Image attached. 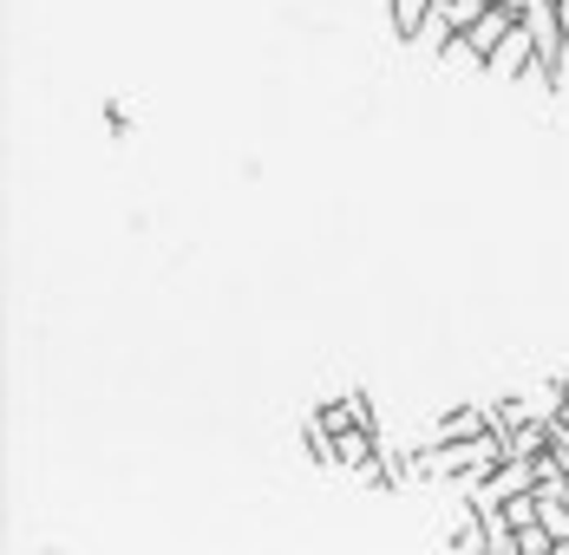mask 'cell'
I'll return each mask as SVG.
<instances>
[{
  "instance_id": "6da1fadb",
  "label": "cell",
  "mask_w": 569,
  "mask_h": 555,
  "mask_svg": "<svg viewBox=\"0 0 569 555\" xmlns=\"http://www.w3.org/2000/svg\"><path fill=\"white\" fill-rule=\"evenodd\" d=\"M511 27H523V13H517V7H485V13H478V20L452 40V47H446V59H471V65H485V59L505 47V33H511Z\"/></svg>"
},
{
  "instance_id": "5b68a950",
  "label": "cell",
  "mask_w": 569,
  "mask_h": 555,
  "mask_svg": "<svg viewBox=\"0 0 569 555\" xmlns=\"http://www.w3.org/2000/svg\"><path fill=\"white\" fill-rule=\"evenodd\" d=\"M498 418H491V405H458V412H446L432 432H426V444H446V438H478V432H491Z\"/></svg>"
},
{
  "instance_id": "3957f363",
  "label": "cell",
  "mask_w": 569,
  "mask_h": 555,
  "mask_svg": "<svg viewBox=\"0 0 569 555\" xmlns=\"http://www.w3.org/2000/svg\"><path fill=\"white\" fill-rule=\"evenodd\" d=\"M485 7H491V0H432V13H426V33H419V40L446 53V47H452V40L478 20V13H485Z\"/></svg>"
},
{
  "instance_id": "ba28073f",
  "label": "cell",
  "mask_w": 569,
  "mask_h": 555,
  "mask_svg": "<svg viewBox=\"0 0 569 555\" xmlns=\"http://www.w3.org/2000/svg\"><path fill=\"white\" fill-rule=\"evenodd\" d=\"M557 418H569V380H557V405H550Z\"/></svg>"
},
{
  "instance_id": "277c9868",
  "label": "cell",
  "mask_w": 569,
  "mask_h": 555,
  "mask_svg": "<svg viewBox=\"0 0 569 555\" xmlns=\"http://www.w3.org/2000/svg\"><path fill=\"white\" fill-rule=\"evenodd\" d=\"M485 65H491L498 79H523V72H537V33H530V20L511 27V33H505V47L485 59Z\"/></svg>"
},
{
  "instance_id": "7a4b0ae2",
  "label": "cell",
  "mask_w": 569,
  "mask_h": 555,
  "mask_svg": "<svg viewBox=\"0 0 569 555\" xmlns=\"http://www.w3.org/2000/svg\"><path fill=\"white\" fill-rule=\"evenodd\" d=\"M517 491H537V464L530 457H505L485 484H471V509H505Z\"/></svg>"
},
{
  "instance_id": "52a82bcc",
  "label": "cell",
  "mask_w": 569,
  "mask_h": 555,
  "mask_svg": "<svg viewBox=\"0 0 569 555\" xmlns=\"http://www.w3.org/2000/svg\"><path fill=\"white\" fill-rule=\"evenodd\" d=\"M387 13H393V33L406 47H419V33H426V13H432V0H387Z\"/></svg>"
},
{
  "instance_id": "8992f818",
  "label": "cell",
  "mask_w": 569,
  "mask_h": 555,
  "mask_svg": "<svg viewBox=\"0 0 569 555\" xmlns=\"http://www.w3.org/2000/svg\"><path fill=\"white\" fill-rule=\"evenodd\" d=\"M315 418H321V425H335V432L380 425V412H373V398H367V392H347V398H335V405H315Z\"/></svg>"
}]
</instances>
